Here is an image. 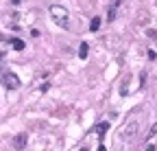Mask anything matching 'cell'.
Returning <instances> with one entry per match:
<instances>
[{"mask_svg":"<svg viewBox=\"0 0 157 151\" xmlns=\"http://www.w3.org/2000/svg\"><path fill=\"white\" fill-rule=\"evenodd\" d=\"M100 29V18H92V22H89V31L92 33H96Z\"/></svg>","mask_w":157,"mask_h":151,"instance_id":"52a82bcc","label":"cell"},{"mask_svg":"<svg viewBox=\"0 0 157 151\" xmlns=\"http://www.w3.org/2000/svg\"><path fill=\"white\" fill-rule=\"evenodd\" d=\"M146 35H149V37H157V33H155L153 29H149V31H146Z\"/></svg>","mask_w":157,"mask_h":151,"instance_id":"8fae6325","label":"cell"},{"mask_svg":"<svg viewBox=\"0 0 157 151\" xmlns=\"http://www.w3.org/2000/svg\"><path fill=\"white\" fill-rule=\"evenodd\" d=\"M9 44L13 46V51H24V48H26V44L20 40V37H11V40H9Z\"/></svg>","mask_w":157,"mask_h":151,"instance_id":"5b68a950","label":"cell"},{"mask_svg":"<svg viewBox=\"0 0 157 151\" xmlns=\"http://www.w3.org/2000/svg\"><path fill=\"white\" fill-rule=\"evenodd\" d=\"M146 151H155V147L153 145H146Z\"/></svg>","mask_w":157,"mask_h":151,"instance_id":"7c38bea8","label":"cell"},{"mask_svg":"<svg viewBox=\"0 0 157 151\" xmlns=\"http://www.w3.org/2000/svg\"><path fill=\"white\" fill-rule=\"evenodd\" d=\"M155 134H157V123H155V125L151 127V134H149V136H155Z\"/></svg>","mask_w":157,"mask_h":151,"instance_id":"30bf717a","label":"cell"},{"mask_svg":"<svg viewBox=\"0 0 157 151\" xmlns=\"http://www.w3.org/2000/svg\"><path fill=\"white\" fill-rule=\"evenodd\" d=\"M127 83H129V79H127V81L122 83V88H120V92H122V94H127Z\"/></svg>","mask_w":157,"mask_h":151,"instance_id":"9c48e42d","label":"cell"},{"mask_svg":"<svg viewBox=\"0 0 157 151\" xmlns=\"http://www.w3.org/2000/svg\"><path fill=\"white\" fill-rule=\"evenodd\" d=\"M26 143H29V136H26V134H17V136L11 140V147L20 151V149H24V147H26Z\"/></svg>","mask_w":157,"mask_h":151,"instance_id":"3957f363","label":"cell"},{"mask_svg":"<svg viewBox=\"0 0 157 151\" xmlns=\"http://www.w3.org/2000/svg\"><path fill=\"white\" fill-rule=\"evenodd\" d=\"M48 11H50L52 22L66 29V26H68V11H66V9H63V7H59V5H52V7L48 9Z\"/></svg>","mask_w":157,"mask_h":151,"instance_id":"6da1fadb","label":"cell"},{"mask_svg":"<svg viewBox=\"0 0 157 151\" xmlns=\"http://www.w3.org/2000/svg\"><path fill=\"white\" fill-rule=\"evenodd\" d=\"M87 48H89V46L83 42V44H81V48H79V57H81V59H87Z\"/></svg>","mask_w":157,"mask_h":151,"instance_id":"ba28073f","label":"cell"},{"mask_svg":"<svg viewBox=\"0 0 157 151\" xmlns=\"http://www.w3.org/2000/svg\"><path fill=\"white\" fill-rule=\"evenodd\" d=\"M81 151H87V149H81Z\"/></svg>","mask_w":157,"mask_h":151,"instance_id":"9a60e30c","label":"cell"},{"mask_svg":"<svg viewBox=\"0 0 157 151\" xmlns=\"http://www.w3.org/2000/svg\"><path fill=\"white\" fill-rule=\"evenodd\" d=\"M107 129H109V123L103 120V123H98L96 125V134H98V140H103V136L107 134Z\"/></svg>","mask_w":157,"mask_h":151,"instance_id":"277c9868","label":"cell"},{"mask_svg":"<svg viewBox=\"0 0 157 151\" xmlns=\"http://www.w3.org/2000/svg\"><path fill=\"white\" fill-rule=\"evenodd\" d=\"M118 5H120V0H114V2L109 5V13H107V20H109V22H114L116 11H118Z\"/></svg>","mask_w":157,"mask_h":151,"instance_id":"8992f818","label":"cell"},{"mask_svg":"<svg viewBox=\"0 0 157 151\" xmlns=\"http://www.w3.org/2000/svg\"><path fill=\"white\" fill-rule=\"evenodd\" d=\"M2 40H5V35H2V33H0V42H2Z\"/></svg>","mask_w":157,"mask_h":151,"instance_id":"5bb4252c","label":"cell"},{"mask_svg":"<svg viewBox=\"0 0 157 151\" xmlns=\"http://www.w3.org/2000/svg\"><path fill=\"white\" fill-rule=\"evenodd\" d=\"M98 151H107V149H105V147H103V145H98Z\"/></svg>","mask_w":157,"mask_h":151,"instance_id":"4fadbf2b","label":"cell"},{"mask_svg":"<svg viewBox=\"0 0 157 151\" xmlns=\"http://www.w3.org/2000/svg\"><path fill=\"white\" fill-rule=\"evenodd\" d=\"M0 79H2L5 88H9V90H17V88L22 86V83H20V79H17V74L9 72V70H2V72H0Z\"/></svg>","mask_w":157,"mask_h":151,"instance_id":"7a4b0ae2","label":"cell"}]
</instances>
